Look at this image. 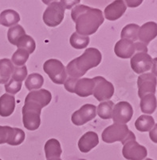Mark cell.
Wrapping results in <instances>:
<instances>
[{"mask_svg": "<svg viewBox=\"0 0 157 160\" xmlns=\"http://www.w3.org/2000/svg\"><path fill=\"white\" fill-rule=\"evenodd\" d=\"M29 53L27 52L26 51L18 48V50L12 55L11 61L12 62V63L15 64L18 67L24 66V64L26 62V61L29 58Z\"/></svg>", "mask_w": 157, "mask_h": 160, "instance_id": "obj_31", "label": "cell"}, {"mask_svg": "<svg viewBox=\"0 0 157 160\" xmlns=\"http://www.w3.org/2000/svg\"><path fill=\"white\" fill-rule=\"evenodd\" d=\"M155 120L150 115H140L135 122L136 128L140 132H147L155 127Z\"/></svg>", "mask_w": 157, "mask_h": 160, "instance_id": "obj_24", "label": "cell"}, {"mask_svg": "<svg viewBox=\"0 0 157 160\" xmlns=\"http://www.w3.org/2000/svg\"><path fill=\"white\" fill-rule=\"evenodd\" d=\"M0 160H2V159H0Z\"/></svg>", "mask_w": 157, "mask_h": 160, "instance_id": "obj_43", "label": "cell"}, {"mask_svg": "<svg viewBox=\"0 0 157 160\" xmlns=\"http://www.w3.org/2000/svg\"><path fill=\"white\" fill-rule=\"evenodd\" d=\"M134 44H135L136 51H143V52L148 53V48H147V46H145V44L141 43L140 42H136V43H134Z\"/></svg>", "mask_w": 157, "mask_h": 160, "instance_id": "obj_38", "label": "cell"}, {"mask_svg": "<svg viewBox=\"0 0 157 160\" xmlns=\"http://www.w3.org/2000/svg\"><path fill=\"white\" fill-rule=\"evenodd\" d=\"M26 35L25 30L23 29L22 26L15 25L11 27L7 32V38L9 42L13 45L17 46L18 41L23 35Z\"/></svg>", "mask_w": 157, "mask_h": 160, "instance_id": "obj_28", "label": "cell"}, {"mask_svg": "<svg viewBox=\"0 0 157 160\" xmlns=\"http://www.w3.org/2000/svg\"><path fill=\"white\" fill-rule=\"evenodd\" d=\"M14 68L12 62L8 58L0 60V84H6L9 81Z\"/></svg>", "mask_w": 157, "mask_h": 160, "instance_id": "obj_21", "label": "cell"}, {"mask_svg": "<svg viewBox=\"0 0 157 160\" xmlns=\"http://www.w3.org/2000/svg\"><path fill=\"white\" fill-rule=\"evenodd\" d=\"M25 133L22 129L19 128H13L12 134L7 144L11 146H18L22 143L25 139Z\"/></svg>", "mask_w": 157, "mask_h": 160, "instance_id": "obj_32", "label": "cell"}, {"mask_svg": "<svg viewBox=\"0 0 157 160\" xmlns=\"http://www.w3.org/2000/svg\"><path fill=\"white\" fill-rule=\"evenodd\" d=\"M80 2H81V0H61L60 3L62 5L65 9L70 10L74 6H77L78 3H80Z\"/></svg>", "mask_w": 157, "mask_h": 160, "instance_id": "obj_36", "label": "cell"}, {"mask_svg": "<svg viewBox=\"0 0 157 160\" xmlns=\"http://www.w3.org/2000/svg\"><path fill=\"white\" fill-rule=\"evenodd\" d=\"M140 27L137 24H128L123 28L121 31V38L131 40V41H136L138 39V32H139Z\"/></svg>", "mask_w": 157, "mask_h": 160, "instance_id": "obj_26", "label": "cell"}, {"mask_svg": "<svg viewBox=\"0 0 157 160\" xmlns=\"http://www.w3.org/2000/svg\"><path fill=\"white\" fill-rule=\"evenodd\" d=\"M52 95L49 91L45 89H39L38 91H31L26 97V100H31L38 102L42 108L46 107L50 102Z\"/></svg>", "mask_w": 157, "mask_h": 160, "instance_id": "obj_18", "label": "cell"}, {"mask_svg": "<svg viewBox=\"0 0 157 160\" xmlns=\"http://www.w3.org/2000/svg\"><path fill=\"white\" fill-rule=\"evenodd\" d=\"M27 75V69L26 66L22 67H16L14 68V71L12 74V78L14 80H16L18 82H22L25 80Z\"/></svg>", "mask_w": 157, "mask_h": 160, "instance_id": "obj_34", "label": "cell"}, {"mask_svg": "<svg viewBox=\"0 0 157 160\" xmlns=\"http://www.w3.org/2000/svg\"><path fill=\"white\" fill-rule=\"evenodd\" d=\"M93 78H76L69 77L64 82L65 90L70 93H75L80 97H88L93 95L94 88Z\"/></svg>", "mask_w": 157, "mask_h": 160, "instance_id": "obj_5", "label": "cell"}, {"mask_svg": "<svg viewBox=\"0 0 157 160\" xmlns=\"http://www.w3.org/2000/svg\"><path fill=\"white\" fill-rule=\"evenodd\" d=\"M114 52L117 56L121 58H129L136 52L135 44L132 41L125 38H121L115 45Z\"/></svg>", "mask_w": 157, "mask_h": 160, "instance_id": "obj_16", "label": "cell"}, {"mask_svg": "<svg viewBox=\"0 0 157 160\" xmlns=\"http://www.w3.org/2000/svg\"><path fill=\"white\" fill-rule=\"evenodd\" d=\"M65 8L60 2H52L43 13V21L48 27L55 28L64 19Z\"/></svg>", "mask_w": 157, "mask_h": 160, "instance_id": "obj_7", "label": "cell"}, {"mask_svg": "<svg viewBox=\"0 0 157 160\" xmlns=\"http://www.w3.org/2000/svg\"><path fill=\"white\" fill-rule=\"evenodd\" d=\"M128 8H137L143 2L144 0H125Z\"/></svg>", "mask_w": 157, "mask_h": 160, "instance_id": "obj_37", "label": "cell"}, {"mask_svg": "<svg viewBox=\"0 0 157 160\" xmlns=\"http://www.w3.org/2000/svg\"><path fill=\"white\" fill-rule=\"evenodd\" d=\"M146 160H152V159H151V158H147Z\"/></svg>", "mask_w": 157, "mask_h": 160, "instance_id": "obj_41", "label": "cell"}, {"mask_svg": "<svg viewBox=\"0 0 157 160\" xmlns=\"http://www.w3.org/2000/svg\"><path fill=\"white\" fill-rule=\"evenodd\" d=\"M94 81V88L93 95L100 102L110 99L114 94V87L104 77L97 76L93 78Z\"/></svg>", "mask_w": 157, "mask_h": 160, "instance_id": "obj_8", "label": "cell"}, {"mask_svg": "<svg viewBox=\"0 0 157 160\" xmlns=\"http://www.w3.org/2000/svg\"><path fill=\"white\" fill-rule=\"evenodd\" d=\"M99 143V138L97 133L88 131L81 137L78 142L79 150L83 153H87L96 148Z\"/></svg>", "mask_w": 157, "mask_h": 160, "instance_id": "obj_17", "label": "cell"}, {"mask_svg": "<svg viewBox=\"0 0 157 160\" xmlns=\"http://www.w3.org/2000/svg\"><path fill=\"white\" fill-rule=\"evenodd\" d=\"M19 21V15L14 10H5L0 14V24L4 27H12Z\"/></svg>", "mask_w": 157, "mask_h": 160, "instance_id": "obj_22", "label": "cell"}, {"mask_svg": "<svg viewBox=\"0 0 157 160\" xmlns=\"http://www.w3.org/2000/svg\"><path fill=\"white\" fill-rule=\"evenodd\" d=\"M101 138L106 143H113L119 141L125 144L130 140H136L135 135L128 129V126L121 123H114L105 128Z\"/></svg>", "mask_w": 157, "mask_h": 160, "instance_id": "obj_3", "label": "cell"}, {"mask_svg": "<svg viewBox=\"0 0 157 160\" xmlns=\"http://www.w3.org/2000/svg\"><path fill=\"white\" fill-rule=\"evenodd\" d=\"M71 17L76 24V32L85 36L96 33L105 20L101 10L85 5H77L71 11Z\"/></svg>", "mask_w": 157, "mask_h": 160, "instance_id": "obj_1", "label": "cell"}, {"mask_svg": "<svg viewBox=\"0 0 157 160\" xmlns=\"http://www.w3.org/2000/svg\"><path fill=\"white\" fill-rule=\"evenodd\" d=\"M156 98L155 94H148L141 98L140 109L143 113L151 115L156 109Z\"/></svg>", "mask_w": 157, "mask_h": 160, "instance_id": "obj_23", "label": "cell"}, {"mask_svg": "<svg viewBox=\"0 0 157 160\" xmlns=\"http://www.w3.org/2000/svg\"><path fill=\"white\" fill-rule=\"evenodd\" d=\"M43 70L54 83L61 85L66 80L65 68L60 60L54 58L47 60L43 65Z\"/></svg>", "mask_w": 157, "mask_h": 160, "instance_id": "obj_6", "label": "cell"}, {"mask_svg": "<svg viewBox=\"0 0 157 160\" xmlns=\"http://www.w3.org/2000/svg\"><path fill=\"white\" fill-rule=\"evenodd\" d=\"M17 47H18V48H20V49H23L26 51L30 55V54H32L35 51V48H36V44H35V40H34L32 37L25 35L20 38L18 44H17Z\"/></svg>", "mask_w": 157, "mask_h": 160, "instance_id": "obj_30", "label": "cell"}, {"mask_svg": "<svg viewBox=\"0 0 157 160\" xmlns=\"http://www.w3.org/2000/svg\"><path fill=\"white\" fill-rule=\"evenodd\" d=\"M69 42L70 45L75 49H84L86 48L89 43V37L78 35L77 32H74L69 38Z\"/></svg>", "mask_w": 157, "mask_h": 160, "instance_id": "obj_27", "label": "cell"}, {"mask_svg": "<svg viewBox=\"0 0 157 160\" xmlns=\"http://www.w3.org/2000/svg\"><path fill=\"white\" fill-rule=\"evenodd\" d=\"M157 24L155 22H148L140 27L138 32V38L141 43L148 46L149 42L156 38Z\"/></svg>", "mask_w": 157, "mask_h": 160, "instance_id": "obj_15", "label": "cell"}, {"mask_svg": "<svg viewBox=\"0 0 157 160\" xmlns=\"http://www.w3.org/2000/svg\"><path fill=\"white\" fill-rule=\"evenodd\" d=\"M96 106L93 104H85L82 106L78 111H76L72 115V122L76 126L84 125L96 117Z\"/></svg>", "mask_w": 157, "mask_h": 160, "instance_id": "obj_13", "label": "cell"}, {"mask_svg": "<svg viewBox=\"0 0 157 160\" xmlns=\"http://www.w3.org/2000/svg\"><path fill=\"white\" fill-rule=\"evenodd\" d=\"M42 107L38 102L25 99V105L22 108V122L29 131H35L40 127V115Z\"/></svg>", "mask_w": 157, "mask_h": 160, "instance_id": "obj_4", "label": "cell"}, {"mask_svg": "<svg viewBox=\"0 0 157 160\" xmlns=\"http://www.w3.org/2000/svg\"><path fill=\"white\" fill-rule=\"evenodd\" d=\"M15 109V98L14 95L4 94L0 97V115L8 117L13 114Z\"/></svg>", "mask_w": 157, "mask_h": 160, "instance_id": "obj_19", "label": "cell"}, {"mask_svg": "<svg viewBox=\"0 0 157 160\" xmlns=\"http://www.w3.org/2000/svg\"><path fill=\"white\" fill-rule=\"evenodd\" d=\"M47 160H61V159L59 158H49V159H47Z\"/></svg>", "mask_w": 157, "mask_h": 160, "instance_id": "obj_40", "label": "cell"}, {"mask_svg": "<svg viewBox=\"0 0 157 160\" xmlns=\"http://www.w3.org/2000/svg\"><path fill=\"white\" fill-rule=\"evenodd\" d=\"M44 83V78L42 75L38 73L31 74L26 78L25 82V86L27 90L33 91V90L40 89Z\"/></svg>", "mask_w": 157, "mask_h": 160, "instance_id": "obj_25", "label": "cell"}, {"mask_svg": "<svg viewBox=\"0 0 157 160\" xmlns=\"http://www.w3.org/2000/svg\"><path fill=\"white\" fill-rule=\"evenodd\" d=\"M44 150H45V158L47 159L52 158H59L62 152L59 141L55 138H51L45 142Z\"/></svg>", "mask_w": 157, "mask_h": 160, "instance_id": "obj_20", "label": "cell"}, {"mask_svg": "<svg viewBox=\"0 0 157 160\" xmlns=\"http://www.w3.org/2000/svg\"><path fill=\"white\" fill-rule=\"evenodd\" d=\"M130 63L134 72L136 74H144L152 69L153 60L147 52L138 51L132 57Z\"/></svg>", "mask_w": 157, "mask_h": 160, "instance_id": "obj_10", "label": "cell"}, {"mask_svg": "<svg viewBox=\"0 0 157 160\" xmlns=\"http://www.w3.org/2000/svg\"><path fill=\"white\" fill-rule=\"evenodd\" d=\"M122 154L128 160H143L148 155V151L136 140H130L124 144Z\"/></svg>", "mask_w": 157, "mask_h": 160, "instance_id": "obj_9", "label": "cell"}, {"mask_svg": "<svg viewBox=\"0 0 157 160\" xmlns=\"http://www.w3.org/2000/svg\"><path fill=\"white\" fill-rule=\"evenodd\" d=\"M22 88V82H18L16 80L11 78L8 81L7 83L5 84V90L7 93L11 95H15Z\"/></svg>", "mask_w": 157, "mask_h": 160, "instance_id": "obj_33", "label": "cell"}, {"mask_svg": "<svg viewBox=\"0 0 157 160\" xmlns=\"http://www.w3.org/2000/svg\"><path fill=\"white\" fill-rule=\"evenodd\" d=\"M156 75L153 73L141 74L137 79L138 95L142 98L148 94H155L156 89Z\"/></svg>", "mask_w": 157, "mask_h": 160, "instance_id": "obj_11", "label": "cell"}, {"mask_svg": "<svg viewBox=\"0 0 157 160\" xmlns=\"http://www.w3.org/2000/svg\"><path fill=\"white\" fill-rule=\"evenodd\" d=\"M114 103L112 101H106L100 103L98 108V114L103 119H109L112 118V109Z\"/></svg>", "mask_w": 157, "mask_h": 160, "instance_id": "obj_29", "label": "cell"}, {"mask_svg": "<svg viewBox=\"0 0 157 160\" xmlns=\"http://www.w3.org/2000/svg\"><path fill=\"white\" fill-rule=\"evenodd\" d=\"M133 115V109L128 102H120L116 104L112 109V120L115 123L126 124Z\"/></svg>", "mask_w": 157, "mask_h": 160, "instance_id": "obj_12", "label": "cell"}, {"mask_svg": "<svg viewBox=\"0 0 157 160\" xmlns=\"http://www.w3.org/2000/svg\"><path fill=\"white\" fill-rule=\"evenodd\" d=\"M79 160H86V159H79Z\"/></svg>", "mask_w": 157, "mask_h": 160, "instance_id": "obj_42", "label": "cell"}, {"mask_svg": "<svg viewBox=\"0 0 157 160\" xmlns=\"http://www.w3.org/2000/svg\"><path fill=\"white\" fill-rule=\"evenodd\" d=\"M13 128L8 126H0V144L7 143L11 138Z\"/></svg>", "mask_w": 157, "mask_h": 160, "instance_id": "obj_35", "label": "cell"}, {"mask_svg": "<svg viewBox=\"0 0 157 160\" xmlns=\"http://www.w3.org/2000/svg\"><path fill=\"white\" fill-rule=\"evenodd\" d=\"M127 9L124 0H115L105 9V17L109 21H115L121 18Z\"/></svg>", "mask_w": 157, "mask_h": 160, "instance_id": "obj_14", "label": "cell"}, {"mask_svg": "<svg viewBox=\"0 0 157 160\" xmlns=\"http://www.w3.org/2000/svg\"><path fill=\"white\" fill-rule=\"evenodd\" d=\"M102 55L96 48H88L78 58H74L66 67V74L71 78L83 76L88 70L96 68L101 63Z\"/></svg>", "mask_w": 157, "mask_h": 160, "instance_id": "obj_2", "label": "cell"}, {"mask_svg": "<svg viewBox=\"0 0 157 160\" xmlns=\"http://www.w3.org/2000/svg\"><path fill=\"white\" fill-rule=\"evenodd\" d=\"M42 1L43 2V3L45 4V5H49V4H50L53 1H55V0H42Z\"/></svg>", "mask_w": 157, "mask_h": 160, "instance_id": "obj_39", "label": "cell"}]
</instances>
